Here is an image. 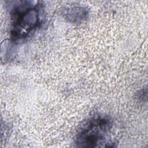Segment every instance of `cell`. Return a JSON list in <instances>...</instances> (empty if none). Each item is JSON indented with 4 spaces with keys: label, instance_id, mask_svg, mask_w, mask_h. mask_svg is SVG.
I'll return each instance as SVG.
<instances>
[{
    "label": "cell",
    "instance_id": "obj_1",
    "mask_svg": "<svg viewBox=\"0 0 148 148\" xmlns=\"http://www.w3.org/2000/svg\"><path fill=\"white\" fill-rule=\"evenodd\" d=\"M41 6L29 1L18 2L12 7L10 12V36L14 41L28 38L41 24Z\"/></svg>",
    "mask_w": 148,
    "mask_h": 148
},
{
    "label": "cell",
    "instance_id": "obj_2",
    "mask_svg": "<svg viewBox=\"0 0 148 148\" xmlns=\"http://www.w3.org/2000/svg\"><path fill=\"white\" fill-rule=\"evenodd\" d=\"M113 121L110 117L102 114L94 115L79 128L75 143L77 147H108L111 144L110 135L113 129Z\"/></svg>",
    "mask_w": 148,
    "mask_h": 148
},
{
    "label": "cell",
    "instance_id": "obj_3",
    "mask_svg": "<svg viewBox=\"0 0 148 148\" xmlns=\"http://www.w3.org/2000/svg\"><path fill=\"white\" fill-rule=\"evenodd\" d=\"M65 16L67 15V18L69 20H72L73 21L83 20L86 18L87 16V11L83 8H72L69 9L67 13H65Z\"/></svg>",
    "mask_w": 148,
    "mask_h": 148
}]
</instances>
